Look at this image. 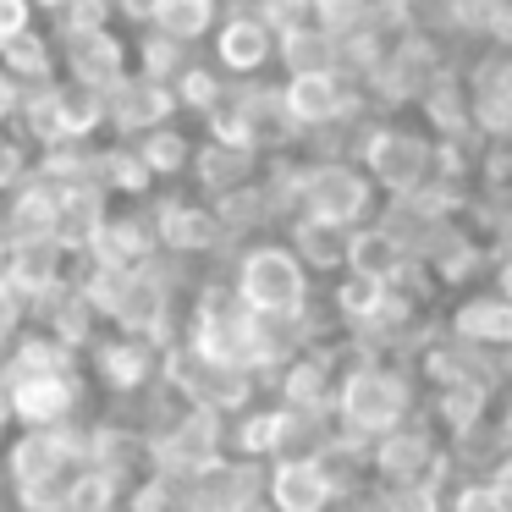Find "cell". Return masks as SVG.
Instances as JSON below:
<instances>
[{
	"instance_id": "cell-35",
	"label": "cell",
	"mask_w": 512,
	"mask_h": 512,
	"mask_svg": "<svg viewBox=\"0 0 512 512\" xmlns=\"http://www.w3.org/2000/svg\"><path fill=\"white\" fill-rule=\"evenodd\" d=\"M28 6H34V12H45V17H56L61 6H67V0H28Z\"/></svg>"
},
{
	"instance_id": "cell-13",
	"label": "cell",
	"mask_w": 512,
	"mask_h": 512,
	"mask_svg": "<svg viewBox=\"0 0 512 512\" xmlns=\"http://www.w3.org/2000/svg\"><path fill=\"white\" fill-rule=\"evenodd\" d=\"M0 270H6V287H12V298L23 303V309H34V303H45L50 292H61L72 281V254L61 243H6V259H0Z\"/></svg>"
},
{
	"instance_id": "cell-31",
	"label": "cell",
	"mask_w": 512,
	"mask_h": 512,
	"mask_svg": "<svg viewBox=\"0 0 512 512\" xmlns=\"http://www.w3.org/2000/svg\"><path fill=\"white\" fill-rule=\"evenodd\" d=\"M28 28H39V12H34V6H28V0H0V45L23 39Z\"/></svg>"
},
{
	"instance_id": "cell-19",
	"label": "cell",
	"mask_w": 512,
	"mask_h": 512,
	"mask_svg": "<svg viewBox=\"0 0 512 512\" xmlns=\"http://www.w3.org/2000/svg\"><path fill=\"white\" fill-rule=\"evenodd\" d=\"M408 259H413V254H408V248H402L380 221L353 226V237H347V270H353V276L380 281V287H397V276L408 270Z\"/></svg>"
},
{
	"instance_id": "cell-22",
	"label": "cell",
	"mask_w": 512,
	"mask_h": 512,
	"mask_svg": "<svg viewBox=\"0 0 512 512\" xmlns=\"http://www.w3.org/2000/svg\"><path fill=\"white\" fill-rule=\"evenodd\" d=\"M419 116H424V133L430 138H474L468 127V89H463V72L446 67L430 89L419 94Z\"/></svg>"
},
{
	"instance_id": "cell-21",
	"label": "cell",
	"mask_w": 512,
	"mask_h": 512,
	"mask_svg": "<svg viewBox=\"0 0 512 512\" xmlns=\"http://www.w3.org/2000/svg\"><path fill=\"white\" fill-rule=\"evenodd\" d=\"M0 221H6V237L12 243H56V188L50 182H23V188L6 199V210H0Z\"/></svg>"
},
{
	"instance_id": "cell-1",
	"label": "cell",
	"mask_w": 512,
	"mask_h": 512,
	"mask_svg": "<svg viewBox=\"0 0 512 512\" xmlns=\"http://www.w3.org/2000/svg\"><path fill=\"white\" fill-rule=\"evenodd\" d=\"M419 413V380L408 364H397L391 353H342V375H336L331 397V430L342 441H380L402 419Z\"/></svg>"
},
{
	"instance_id": "cell-37",
	"label": "cell",
	"mask_w": 512,
	"mask_h": 512,
	"mask_svg": "<svg viewBox=\"0 0 512 512\" xmlns=\"http://www.w3.org/2000/svg\"><path fill=\"white\" fill-rule=\"evenodd\" d=\"M6 243H12V237H6V221H0V259H6Z\"/></svg>"
},
{
	"instance_id": "cell-23",
	"label": "cell",
	"mask_w": 512,
	"mask_h": 512,
	"mask_svg": "<svg viewBox=\"0 0 512 512\" xmlns=\"http://www.w3.org/2000/svg\"><path fill=\"white\" fill-rule=\"evenodd\" d=\"M221 6L226 0H155V12H149L144 28H155V34L177 39L182 50H193V45H204V39L215 34Z\"/></svg>"
},
{
	"instance_id": "cell-34",
	"label": "cell",
	"mask_w": 512,
	"mask_h": 512,
	"mask_svg": "<svg viewBox=\"0 0 512 512\" xmlns=\"http://www.w3.org/2000/svg\"><path fill=\"white\" fill-rule=\"evenodd\" d=\"M12 430H17V424H12V402H6V380H0V441H6Z\"/></svg>"
},
{
	"instance_id": "cell-10",
	"label": "cell",
	"mask_w": 512,
	"mask_h": 512,
	"mask_svg": "<svg viewBox=\"0 0 512 512\" xmlns=\"http://www.w3.org/2000/svg\"><path fill=\"white\" fill-rule=\"evenodd\" d=\"M171 122H177V94H171V83H149L138 72H127L105 94V133L122 138V144L155 133V127H171Z\"/></svg>"
},
{
	"instance_id": "cell-26",
	"label": "cell",
	"mask_w": 512,
	"mask_h": 512,
	"mask_svg": "<svg viewBox=\"0 0 512 512\" xmlns=\"http://www.w3.org/2000/svg\"><path fill=\"white\" fill-rule=\"evenodd\" d=\"M133 149H138V160L149 166V177H155V182H177V177H188V166H193V138L182 133L177 122L155 127V133H144V138H133Z\"/></svg>"
},
{
	"instance_id": "cell-16",
	"label": "cell",
	"mask_w": 512,
	"mask_h": 512,
	"mask_svg": "<svg viewBox=\"0 0 512 512\" xmlns=\"http://www.w3.org/2000/svg\"><path fill=\"white\" fill-rule=\"evenodd\" d=\"M188 177H193V188H199V199H226V193H237V188L265 177V155H259V149H237V144L204 138V144H193Z\"/></svg>"
},
{
	"instance_id": "cell-14",
	"label": "cell",
	"mask_w": 512,
	"mask_h": 512,
	"mask_svg": "<svg viewBox=\"0 0 512 512\" xmlns=\"http://www.w3.org/2000/svg\"><path fill=\"white\" fill-rule=\"evenodd\" d=\"M127 72H133V50L122 45L116 28H105V34H83V39H67V45H61V78H67L72 89L111 94Z\"/></svg>"
},
{
	"instance_id": "cell-27",
	"label": "cell",
	"mask_w": 512,
	"mask_h": 512,
	"mask_svg": "<svg viewBox=\"0 0 512 512\" xmlns=\"http://www.w3.org/2000/svg\"><path fill=\"white\" fill-rule=\"evenodd\" d=\"M188 67V50L177 45V39L155 34V28H144V34L133 39V72L149 83H171L177 72Z\"/></svg>"
},
{
	"instance_id": "cell-2",
	"label": "cell",
	"mask_w": 512,
	"mask_h": 512,
	"mask_svg": "<svg viewBox=\"0 0 512 512\" xmlns=\"http://www.w3.org/2000/svg\"><path fill=\"white\" fill-rule=\"evenodd\" d=\"M232 298L265 325H298L314 309V276L287 237H254L232 254Z\"/></svg>"
},
{
	"instance_id": "cell-15",
	"label": "cell",
	"mask_w": 512,
	"mask_h": 512,
	"mask_svg": "<svg viewBox=\"0 0 512 512\" xmlns=\"http://www.w3.org/2000/svg\"><path fill=\"white\" fill-rule=\"evenodd\" d=\"M89 259H100V265H116V270H144L149 259H160V243H155V221H149L144 204H122L111 215H105L100 237H94Z\"/></svg>"
},
{
	"instance_id": "cell-7",
	"label": "cell",
	"mask_w": 512,
	"mask_h": 512,
	"mask_svg": "<svg viewBox=\"0 0 512 512\" xmlns=\"http://www.w3.org/2000/svg\"><path fill=\"white\" fill-rule=\"evenodd\" d=\"M276 39L281 34L270 28V17L259 12L254 0H237V6L221 12V23H215V34L204 45H210V61L232 83H254L265 67H276Z\"/></svg>"
},
{
	"instance_id": "cell-9",
	"label": "cell",
	"mask_w": 512,
	"mask_h": 512,
	"mask_svg": "<svg viewBox=\"0 0 512 512\" xmlns=\"http://www.w3.org/2000/svg\"><path fill=\"white\" fill-rule=\"evenodd\" d=\"M149 221H155V243L166 259H215L232 254L221 221H215L210 199H188V193H160L149 204Z\"/></svg>"
},
{
	"instance_id": "cell-5",
	"label": "cell",
	"mask_w": 512,
	"mask_h": 512,
	"mask_svg": "<svg viewBox=\"0 0 512 512\" xmlns=\"http://www.w3.org/2000/svg\"><path fill=\"white\" fill-rule=\"evenodd\" d=\"M276 89H281V105H287L292 127H298L303 138L353 133L358 116H369L364 89H358V78H347V72H303V78H281Z\"/></svg>"
},
{
	"instance_id": "cell-29",
	"label": "cell",
	"mask_w": 512,
	"mask_h": 512,
	"mask_svg": "<svg viewBox=\"0 0 512 512\" xmlns=\"http://www.w3.org/2000/svg\"><path fill=\"white\" fill-rule=\"evenodd\" d=\"M34 144H28L23 133H12V127H6V133H0V199H12L17 188H23V182H34Z\"/></svg>"
},
{
	"instance_id": "cell-4",
	"label": "cell",
	"mask_w": 512,
	"mask_h": 512,
	"mask_svg": "<svg viewBox=\"0 0 512 512\" xmlns=\"http://www.w3.org/2000/svg\"><path fill=\"white\" fill-rule=\"evenodd\" d=\"M380 193L375 182L358 171V160L347 155H298V182H292V215L309 221H331V226H369L380 215Z\"/></svg>"
},
{
	"instance_id": "cell-32",
	"label": "cell",
	"mask_w": 512,
	"mask_h": 512,
	"mask_svg": "<svg viewBox=\"0 0 512 512\" xmlns=\"http://www.w3.org/2000/svg\"><path fill=\"white\" fill-rule=\"evenodd\" d=\"M17 111H23V83H17L12 72H0V133L17 127Z\"/></svg>"
},
{
	"instance_id": "cell-17",
	"label": "cell",
	"mask_w": 512,
	"mask_h": 512,
	"mask_svg": "<svg viewBox=\"0 0 512 512\" xmlns=\"http://www.w3.org/2000/svg\"><path fill=\"white\" fill-rule=\"evenodd\" d=\"M94 182L105 188V199H111V204H144L149 193L160 188V182L149 177V166L138 160V149L122 144V138L94 144Z\"/></svg>"
},
{
	"instance_id": "cell-11",
	"label": "cell",
	"mask_w": 512,
	"mask_h": 512,
	"mask_svg": "<svg viewBox=\"0 0 512 512\" xmlns=\"http://www.w3.org/2000/svg\"><path fill=\"white\" fill-rule=\"evenodd\" d=\"M342 507L325 457H276L265 463V512H331Z\"/></svg>"
},
{
	"instance_id": "cell-25",
	"label": "cell",
	"mask_w": 512,
	"mask_h": 512,
	"mask_svg": "<svg viewBox=\"0 0 512 512\" xmlns=\"http://www.w3.org/2000/svg\"><path fill=\"white\" fill-rule=\"evenodd\" d=\"M171 94H177V116H199V122H204V116L232 94V78H226L215 61H193L188 56V67L171 78Z\"/></svg>"
},
{
	"instance_id": "cell-8",
	"label": "cell",
	"mask_w": 512,
	"mask_h": 512,
	"mask_svg": "<svg viewBox=\"0 0 512 512\" xmlns=\"http://www.w3.org/2000/svg\"><path fill=\"white\" fill-rule=\"evenodd\" d=\"M83 364H89V386H100L116 402H138L149 391H160V347L144 342V336H127V331L100 336L83 353Z\"/></svg>"
},
{
	"instance_id": "cell-3",
	"label": "cell",
	"mask_w": 512,
	"mask_h": 512,
	"mask_svg": "<svg viewBox=\"0 0 512 512\" xmlns=\"http://www.w3.org/2000/svg\"><path fill=\"white\" fill-rule=\"evenodd\" d=\"M347 160H358L380 199H408L435 177V138L397 116H369V127L347 144Z\"/></svg>"
},
{
	"instance_id": "cell-33",
	"label": "cell",
	"mask_w": 512,
	"mask_h": 512,
	"mask_svg": "<svg viewBox=\"0 0 512 512\" xmlns=\"http://www.w3.org/2000/svg\"><path fill=\"white\" fill-rule=\"evenodd\" d=\"M111 6H116V23H138V28L155 12V0H111Z\"/></svg>"
},
{
	"instance_id": "cell-30",
	"label": "cell",
	"mask_w": 512,
	"mask_h": 512,
	"mask_svg": "<svg viewBox=\"0 0 512 512\" xmlns=\"http://www.w3.org/2000/svg\"><path fill=\"white\" fill-rule=\"evenodd\" d=\"M441 512H507V501L490 485V474H468V479H457V485H446Z\"/></svg>"
},
{
	"instance_id": "cell-28",
	"label": "cell",
	"mask_w": 512,
	"mask_h": 512,
	"mask_svg": "<svg viewBox=\"0 0 512 512\" xmlns=\"http://www.w3.org/2000/svg\"><path fill=\"white\" fill-rule=\"evenodd\" d=\"M50 34H56V45H67V39H83V34H105V28H116V6L111 0H67L56 17H50Z\"/></svg>"
},
{
	"instance_id": "cell-20",
	"label": "cell",
	"mask_w": 512,
	"mask_h": 512,
	"mask_svg": "<svg viewBox=\"0 0 512 512\" xmlns=\"http://www.w3.org/2000/svg\"><path fill=\"white\" fill-rule=\"evenodd\" d=\"M276 67L287 72V78H303V72H342V45H336V34H325L320 23L281 28Z\"/></svg>"
},
{
	"instance_id": "cell-6",
	"label": "cell",
	"mask_w": 512,
	"mask_h": 512,
	"mask_svg": "<svg viewBox=\"0 0 512 512\" xmlns=\"http://www.w3.org/2000/svg\"><path fill=\"white\" fill-rule=\"evenodd\" d=\"M6 402H12L17 430H61V424H83V408H89V375H83V369H56V375H6Z\"/></svg>"
},
{
	"instance_id": "cell-18",
	"label": "cell",
	"mask_w": 512,
	"mask_h": 512,
	"mask_svg": "<svg viewBox=\"0 0 512 512\" xmlns=\"http://www.w3.org/2000/svg\"><path fill=\"white\" fill-rule=\"evenodd\" d=\"M347 226H331V221H309V215H292L287 221V243L292 254L303 259V270L309 276H342L347 270Z\"/></svg>"
},
{
	"instance_id": "cell-36",
	"label": "cell",
	"mask_w": 512,
	"mask_h": 512,
	"mask_svg": "<svg viewBox=\"0 0 512 512\" xmlns=\"http://www.w3.org/2000/svg\"><path fill=\"white\" fill-rule=\"evenodd\" d=\"M6 358H12V336H0V380H6Z\"/></svg>"
},
{
	"instance_id": "cell-12",
	"label": "cell",
	"mask_w": 512,
	"mask_h": 512,
	"mask_svg": "<svg viewBox=\"0 0 512 512\" xmlns=\"http://www.w3.org/2000/svg\"><path fill=\"white\" fill-rule=\"evenodd\" d=\"M446 336H457V342L479 347L490 358L512 353V298H501L496 287L457 292V303L446 309Z\"/></svg>"
},
{
	"instance_id": "cell-24",
	"label": "cell",
	"mask_w": 512,
	"mask_h": 512,
	"mask_svg": "<svg viewBox=\"0 0 512 512\" xmlns=\"http://www.w3.org/2000/svg\"><path fill=\"white\" fill-rule=\"evenodd\" d=\"M0 72H12L23 89H34V83H56L61 78V45H56V34L28 28L23 39L0 45Z\"/></svg>"
}]
</instances>
